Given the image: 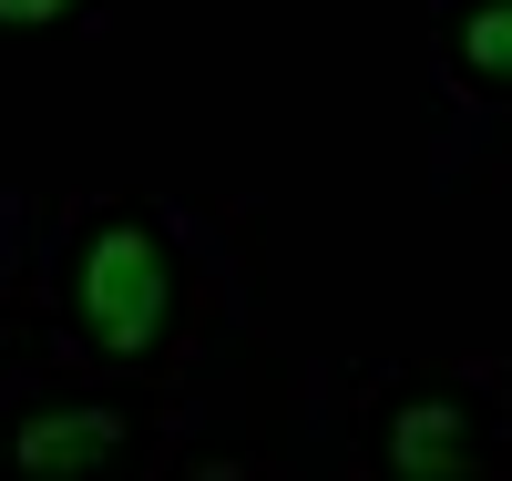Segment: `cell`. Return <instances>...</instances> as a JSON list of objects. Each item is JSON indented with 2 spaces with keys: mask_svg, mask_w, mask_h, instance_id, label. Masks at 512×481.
<instances>
[{
  "mask_svg": "<svg viewBox=\"0 0 512 481\" xmlns=\"http://www.w3.org/2000/svg\"><path fill=\"white\" fill-rule=\"evenodd\" d=\"M72 11H82V0H0V31H52Z\"/></svg>",
  "mask_w": 512,
  "mask_h": 481,
  "instance_id": "5",
  "label": "cell"
},
{
  "mask_svg": "<svg viewBox=\"0 0 512 481\" xmlns=\"http://www.w3.org/2000/svg\"><path fill=\"white\" fill-rule=\"evenodd\" d=\"M451 52H461V72H472V82L512 93V0H472L461 31H451Z\"/></svg>",
  "mask_w": 512,
  "mask_h": 481,
  "instance_id": "4",
  "label": "cell"
},
{
  "mask_svg": "<svg viewBox=\"0 0 512 481\" xmlns=\"http://www.w3.org/2000/svg\"><path fill=\"white\" fill-rule=\"evenodd\" d=\"M164 318H175V267L144 215H93L72 236V328L103 359H154Z\"/></svg>",
  "mask_w": 512,
  "mask_h": 481,
  "instance_id": "1",
  "label": "cell"
},
{
  "mask_svg": "<svg viewBox=\"0 0 512 481\" xmlns=\"http://www.w3.org/2000/svg\"><path fill=\"white\" fill-rule=\"evenodd\" d=\"M123 430L113 410H31L21 430H11V471H103V461H123Z\"/></svg>",
  "mask_w": 512,
  "mask_h": 481,
  "instance_id": "2",
  "label": "cell"
},
{
  "mask_svg": "<svg viewBox=\"0 0 512 481\" xmlns=\"http://www.w3.org/2000/svg\"><path fill=\"white\" fill-rule=\"evenodd\" d=\"M379 461L431 481V471H461L472 461V420H461V400H400L390 420H379Z\"/></svg>",
  "mask_w": 512,
  "mask_h": 481,
  "instance_id": "3",
  "label": "cell"
}]
</instances>
